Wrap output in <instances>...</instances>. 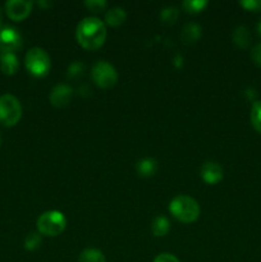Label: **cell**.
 I'll use <instances>...</instances> for the list:
<instances>
[{
    "mask_svg": "<svg viewBox=\"0 0 261 262\" xmlns=\"http://www.w3.org/2000/svg\"><path fill=\"white\" fill-rule=\"evenodd\" d=\"M91 77L95 84L100 89H110L117 83L118 72L106 60H99L92 67Z\"/></svg>",
    "mask_w": 261,
    "mask_h": 262,
    "instance_id": "8992f818",
    "label": "cell"
},
{
    "mask_svg": "<svg viewBox=\"0 0 261 262\" xmlns=\"http://www.w3.org/2000/svg\"><path fill=\"white\" fill-rule=\"evenodd\" d=\"M170 230V224L165 216H156L151 224V232L155 237H164Z\"/></svg>",
    "mask_w": 261,
    "mask_h": 262,
    "instance_id": "2e32d148",
    "label": "cell"
},
{
    "mask_svg": "<svg viewBox=\"0 0 261 262\" xmlns=\"http://www.w3.org/2000/svg\"><path fill=\"white\" fill-rule=\"evenodd\" d=\"M33 3L27 0H9L5 4V12L10 19L19 22L30 15Z\"/></svg>",
    "mask_w": 261,
    "mask_h": 262,
    "instance_id": "ba28073f",
    "label": "cell"
},
{
    "mask_svg": "<svg viewBox=\"0 0 261 262\" xmlns=\"http://www.w3.org/2000/svg\"><path fill=\"white\" fill-rule=\"evenodd\" d=\"M72 96H73V89L68 84H56L50 92V100L51 104L55 107H64L71 102Z\"/></svg>",
    "mask_w": 261,
    "mask_h": 262,
    "instance_id": "9c48e42d",
    "label": "cell"
},
{
    "mask_svg": "<svg viewBox=\"0 0 261 262\" xmlns=\"http://www.w3.org/2000/svg\"><path fill=\"white\" fill-rule=\"evenodd\" d=\"M0 146H2V135H0Z\"/></svg>",
    "mask_w": 261,
    "mask_h": 262,
    "instance_id": "83f0119b",
    "label": "cell"
},
{
    "mask_svg": "<svg viewBox=\"0 0 261 262\" xmlns=\"http://www.w3.org/2000/svg\"><path fill=\"white\" fill-rule=\"evenodd\" d=\"M37 230L46 237H56L61 234L67 228V217L63 212L50 210L41 214L37 219Z\"/></svg>",
    "mask_w": 261,
    "mask_h": 262,
    "instance_id": "3957f363",
    "label": "cell"
},
{
    "mask_svg": "<svg viewBox=\"0 0 261 262\" xmlns=\"http://www.w3.org/2000/svg\"><path fill=\"white\" fill-rule=\"evenodd\" d=\"M87 9H90L94 13H100L101 10L105 9L106 7V2L105 0H86L84 2Z\"/></svg>",
    "mask_w": 261,
    "mask_h": 262,
    "instance_id": "7402d4cb",
    "label": "cell"
},
{
    "mask_svg": "<svg viewBox=\"0 0 261 262\" xmlns=\"http://www.w3.org/2000/svg\"><path fill=\"white\" fill-rule=\"evenodd\" d=\"M251 59H252V61L256 66L261 68V42L253 46L252 51H251Z\"/></svg>",
    "mask_w": 261,
    "mask_h": 262,
    "instance_id": "cb8c5ba5",
    "label": "cell"
},
{
    "mask_svg": "<svg viewBox=\"0 0 261 262\" xmlns=\"http://www.w3.org/2000/svg\"><path fill=\"white\" fill-rule=\"evenodd\" d=\"M245 9L251 12H260L261 10V0H243L240 3Z\"/></svg>",
    "mask_w": 261,
    "mask_h": 262,
    "instance_id": "603a6c76",
    "label": "cell"
},
{
    "mask_svg": "<svg viewBox=\"0 0 261 262\" xmlns=\"http://www.w3.org/2000/svg\"><path fill=\"white\" fill-rule=\"evenodd\" d=\"M207 4L209 3L206 0H186L182 3V8L187 13H200L206 8Z\"/></svg>",
    "mask_w": 261,
    "mask_h": 262,
    "instance_id": "d6986e66",
    "label": "cell"
},
{
    "mask_svg": "<svg viewBox=\"0 0 261 262\" xmlns=\"http://www.w3.org/2000/svg\"><path fill=\"white\" fill-rule=\"evenodd\" d=\"M106 26L96 17H86L78 23L76 37L79 45L87 50H97L106 40Z\"/></svg>",
    "mask_w": 261,
    "mask_h": 262,
    "instance_id": "6da1fadb",
    "label": "cell"
},
{
    "mask_svg": "<svg viewBox=\"0 0 261 262\" xmlns=\"http://www.w3.org/2000/svg\"><path fill=\"white\" fill-rule=\"evenodd\" d=\"M233 42L241 49H246L251 43V33L245 26H238L234 31H233Z\"/></svg>",
    "mask_w": 261,
    "mask_h": 262,
    "instance_id": "5bb4252c",
    "label": "cell"
},
{
    "mask_svg": "<svg viewBox=\"0 0 261 262\" xmlns=\"http://www.w3.org/2000/svg\"><path fill=\"white\" fill-rule=\"evenodd\" d=\"M154 262H181V261H179L176 256L171 255V253H160V255L156 256Z\"/></svg>",
    "mask_w": 261,
    "mask_h": 262,
    "instance_id": "d4e9b609",
    "label": "cell"
},
{
    "mask_svg": "<svg viewBox=\"0 0 261 262\" xmlns=\"http://www.w3.org/2000/svg\"><path fill=\"white\" fill-rule=\"evenodd\" d=\"M19 68V61H18L15 53H9V51H2L0 54V71L4 74L12 76Z\"/></svg>",
    "mask_w": 261,
    "mask_h": 262,
    "instance_id": "8fae6325",
    "label": "cell"
},
{
    "mask_svg": "<svg viewBox=\"0 0 261 262\" xmlns=\"http://www.w3.org/2000/svg\"><path fill=\"white\" fill-rule=\"evenodd\" d=\"M27 71L35 77H44L50 71V56L44 49L32 48L27 51L25 58Z\"/></svg>",
    "mask_w": 261,
    "mask_h": 262,
    "instance_id": "5b68a950",
    "label": "cell"
},
{
    "mask_svg": "<svg viewBox=\"0 0 261 262\" xmlns=\"http://www.w3.org/2000/svg\"><path fill=\"white\" fill-rule=\"evenodd\" d=\"M178 15L179 10L176 7H166L160 13L161 20H163V23H166V25H173L178 19Z\"/></svg>",
    "mask_w": 261,
    "mask_h": 262,
    "instance_id": "ffe728a7",
    "label": "cell"
},
{
    "mask_svg": "<svg viewBox=\"0 0 261 262\" xmlns=\"http://www.w3.org/2000/svg\"><path fill=\"white\" fill-rule=\"evenodd\" d=\"M169 211L177 220L188 224V223H193L199 219L200 205L192 197L186 196V194H179L170 201Z\"/></svg>",
    "mask_w": 261,
    "mask_h": 262,
    "instance_id": "7a4b0ae2",
    "label": "cell"
},
{
    "mask_svg": "<svg viewBox=\"0 0 261 262\" xmlns=\"http://www.w3.org/2000/svg\"><path fill=\"white\" fill-rule=\"evenodd\" d=\"M125 19H127V13L120 7L110 8L105 14V22L112 27H118V26L123 25Z\"/></svg>",
    "mask_w": 261,
    "mask_h": 262,
    "instance_id": "4fadbf2b",
    "label": "cell"
},
{
    "mask_svg": "<svg viewBox=\"0 0 261 262\" xmlns=\"http://www.w3.org/2000/svg\"><path fill=\"white\" fill-rule=\"evenodd\" d=\"M22 117V106L19 100L10 94L0 96V124L13 127Z\"/></svg>",
    "mask_w": 261,
    "mask_h": 262,
    "instance_id": "277c9868",
    "label": "cell"
},
{
    "mask_svg": "<svg viewBox=\"0 0 261 262\" xmlns=\"http://www.w3.org/2000/svg\"><path fill=\"white\" fill-rule=\"evenodd\" d=\"M158 169L159 164L154 158H145L136 164V170H137L138 176L146 177V178L155 176Z\"/></svg>",
    "mask_w": 261,
    "mask_h": 262,
    "instance_id": "7c38bea8",
    "label": "cell"
},
{
    "mask_svg": "<svg viewBox=\"0 0 261 262\" xmlns=\"http://www.w3.org/2000/svg\"><path fill=\"white\" fill-rule=\"evenodd\" d=\"M257 32L261 35V19H260V22L257 23Z\"/></svg>",
    "mask_w": 261,
    "mask_h": 262,
    "instance_id": "4316f807",
    "label": "cell"
},
{
    "mask_svg": "<svg viewBox=\"0 0 261 262\" xmlns=\"http://www.w3.org/2000/svg\"><path fill=\"white\" fill-rule=\"evenodd\" d=\"M182 38L186 43H193L201 37V27L197 23H187L182 31Z\"/></svg>",
    "mask_w": 261,
    "mask_h": 262,
    "instance_id": "9a60e30c",
    "label": "cell"
},
{
    "mask_svg": "<svg viewBox=\"0 0 261 262\" xmlns=\"http://www.w3.org/2000/svg\"><path fill=\"white\" fill-rule=\"evenodd\" d=\"M224 177V170L222 165L216 161H206L201 168V178L207 184H216Z\"/></svg>",
    "mask_w": 261,
    "mask_h": 262,
    "instance_id": "30bf717a",
    "label": "cell"
},
{
    "mask_svg": "<svg viewBox=\"0 0 261 262\" xmlns=\"http://www.w3.org/2000/svg\"><path fill=\"white\" fill-rule=\"evenodd\" d=\"M20 48H22V36L15 28L10 26L0 28V50L14 53Z\"/></svg>",
    "mask_w": 261,
    "mask_h": 262,
    "instance_id": "52a82bcc",
    "label": "cell"
},
{
    "mask_svg": "<svg viewBox=\"0 0 261 262\" xmlns=\"http://www.w3.org/2000/svg\"><path fill=\"white\" fill-rule=\"evenodd\" d=\"M78 262H106L104 253L96 248H86L79 253Z\"/></svg>",
    "mask_w": 261,
    "mask_h": 262,
    "instance_id": "e0dca14e",
    "label": "cell"
},
{
    "mask_svg": "<svg viewBox=\"0 0 261 262\" xmlns=\"http://www.w3.org/2000/svg\"><path fill=\"white\" fill-rule=\"evenodd\" d=\"M41 235L38 233H30L25 239V248L27 251H35L40 247Z\"/></svg>",
    "mask_w": 261,
    "mask_h": 262,
    "instance_id": "44dd1931",
    "label": "cell"
},
{
    "mask_svg": "<svg viewBox=\"0 0 261 262\" xmlns=\"http://www.w3.org/2000/svg\"><path fill=\"white\" fill-rule=\"evenodd\" d=\"M2 23H3V12H2V8H0V28H2Z\"/></svg>",
    "mask_w": 261,
    "mask_h": 262,
    "instance_id": "484cf974",
    "label": "cell"
},
{
    "mask_svg": "<svg viewBox=\"0 0 261 262\" xmlns=\"http://www.w3.org/2000/svg\"><path fill=\"white\" fill-rule=\"evenodd\" d=\"M251 123H252V127L257 130L258 133H261V100L253 102L252 107H251Z\"/></svg>",
    "mask_w": 261,
    "mask_h": 262,
    "instance_id": "ac0fdd59",
    "label": "cell"
}]
</instances>
